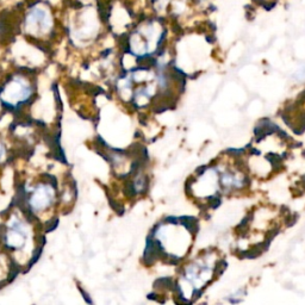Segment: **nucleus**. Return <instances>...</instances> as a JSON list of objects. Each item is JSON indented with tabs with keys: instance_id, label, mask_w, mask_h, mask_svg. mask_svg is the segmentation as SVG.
<instances>
[{
	"instance_id": "nucleus-1",
	"label": "nucleus",
	"mask_w": 305,
	"mask_h": 305,
	"mask_svg": "<svg viewBox=\"0 0 305 305\" xmlns=\"http://www.w3.org/2000/svg\"><path fill=\"white\" fill-rule=\"evenodd\" d=\"M22 26L25 34L34 38L41 39L50 36L55 29L53 6L42 0L31 3L23 13Z\"/></svg>"
},
{
	"instance_id": "nucleus-4",
	"label": "nucleus",
	"mask_w": 305,
	"mask_h": 305,
	"mask_svg": "<svg viewBox=\"0 0 305 305\" xmlns=\"http://www.w3.org/2000/svg\"><path fill=\"white\" fill-rule=\"evenodd\" d=\"M3 154H4V148H3L2 145H0V158L3 157Z\"/></svg>"
},
{
	"instance_id": "nucleus-3",
	"label": "nucleus",
	"mask_w": 305,
	"mask_h": 305,
	"mask_svg": "<svg viewBox=\"0 0 305 305\" xmlns=\"http://www.w3.org/2000/svg\"><path fill=\"white\" fill-rule=\"evenodd\" d=\"M42 2H45V3H48L49 5L54 6V5L60 4V2H61V0H42Z\"/></svg>"
},
{
	"instance_id": "nucleus-2",
	"label": "nucleus",
	"mask_w": 305,
	"mask_h": 305,
	"mask_svg": "<svg viewBox=\"0 0 305 305\" xmlns=\"http://www.w3.org/2000/svg\"><path fill=\"white\" fill-rule=\"evenodd\" d=\"M53 194L50 187L47 186H39L31 198V205L35 209H43L52 201Z\"/></svg>"
}]
</instances>
